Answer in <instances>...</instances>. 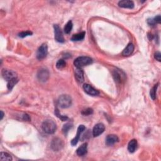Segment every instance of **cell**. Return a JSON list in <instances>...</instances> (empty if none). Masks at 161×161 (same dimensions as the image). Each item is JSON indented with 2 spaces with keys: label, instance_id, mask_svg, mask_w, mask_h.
<instances>
[{
  "label": "cell",
  "instance_id": "cell-1",
  "mask_svg": "<svg viewBox=\"0 0 161 161\" xmlns=\"http://www.w3.org/2000/svg\"><path fill=\"white\" fill-rule=\"evenodd\" d=\"M42 128L46 134H53L57 129V126L53 121L51 120H46L43 122Z\"/></svg>",
  "mask_w": 161,
  "mask_h": 161
},
{
  "label": "cell",
  "instance_id": "cell-2",
  "mask_svg": "<svg viewBox=\"0 0 161 161\" xmlns=\"http://www.w3.org/2000/svg\"><path fill=\"white\" fill-rule=\"evenodd\" d=\"M92 62V59L89 57L87 56H81L74 60V64L76 67L81 68L86 66L89 65Z\"/></svg>",
  "mask_w": 161,
  "mask_h": 161
},
{
  "label": "cell",
  "instance_id": "cell-3",
  "mask_svg": "<svg viewBox=\"0 0 161 161\" xmlns=\"http://www.w3.org/2000/svg\"><path fill=\"white\" fill-rule=\"evenodd\" d=\"M57 104L61 108H67L72 105V98L69 95H61L59 96Z\"/></svg>",
  "mask_w": 161,
  "mask_h": 161
},
{
  "label": "cell",
  "instance_id": "cell-4",
  "mask_svg": "<svg viewBox=\"0 0 161 161\" xmlns=\"http://www.w3.org/2000/svg\"><path fill=\"white\" fill-rule=\"evenodd\" d=\"M48 53V47L46 44H43L39 47L37 52V58L38 60H42L45 59Z\"/></svg>",
  "mask_w": 161,
  "mask_h": 161
},
{
  "label": "cell",
  "instance_id": "cell-5",
  "mask_svg": "<svg viewBox=\"0 0 161 161\" xmlns=\"http://www.w3.org/2000/svg\"><path fill=\"white\" fill-rule=\"evenodd\" d=\"M51 146L53 151L58 152L63 148L64 142L59 138H54L52 140Z\"/></svg>",
  "mask_w": 161,
  "mask_h": 161
},
{
  "label": "cell",
  "instance_id": "cell-6",
  "mask_svg": "<svg viewBox=\"0 0 161 161\" xmlns=\"http://www.w3.org/2000/svg\"><path fill=\"white\" fill-rule=\"evenodd\" d=\"M53 28H54V37L55 40L59 43H64L65 42L64 38L62 34V32L60 29V28L58 25H53Z\"/></svg>",
  "mask_w": 161,
  "mask_h": 161
},
{
  "label": "cell",
  "instance_id": "cell-7",
  "mask_svg": "<svg viewBox=\"0 0 161 161\" xmlns=\"http://www.w3.org/2000/svg\"><path fill=\"white\" fill-rule=\"evenodd\" d=\"M2 76L3 78L7 81H10V80L13 79L14 78L17 77V74L15 72H14L13 71L8 70V69H3L2 70Z\"/></svg>",
  "mask_w": 161,
  "mask_h": 161
},
{
  "label": "cell",
  "instance_id": "cell-8",
  "mask_svg": "<svg viewBox=\"0 0 161 161\" xmlns=\"http://www.w3.org/2000/svg\"><path fill=\"white\" fill-rule=\"evenodd\" d=\"M49 77V72L47 69L42 68L38 71L37 78L41 82H46Z\"/></svg>",
  "mask_w": 161,
  "mask_h": 161
},
{
  "label": "cell",
  "instance_id": "cell-9",
  "mask_svg": "<svg viewBox=\"0 0 161 161\" xmlns=\"http://www.w3.org/2000/svg\"><path fill=\"white\" fill-rule=\"evenodd\" d=\"M113 77L116 83H121L125 80V75L120 70H114L113 72Z\"/></svg>",
  "mask_w": 161,
  "mask_h": 161
},
{
  "label": "cell",
  "instance_id": "cell-10",
  "mask_svg": "<svg viewBox=\"0 0 161 161\" xmlns=\"http://www.w3.org/2000/svg\"><path fill=\"white\" fill-rule=\"evenodd\" d=\"M105 130V125L103 123L96 124L92 130V135L93 137H98L99 135L102 134Z\"/></svg>",
  "mask_w": 161,
  "mask_h": 161
},
{
  "label": "cell",
  "instance_id": "cell-11",
  "mask_svg": "<svg viewBox=\"0 0 161 161\" xmlns=\"http://www.w3.org/2000/svg\"><path fill=\"white\" fill-rule=\"evenodd\" d=\"M83 89L84 91L89 95L95 96L99 95V91L89 84H84L83 85Z\"/></svg>",
  "mask_w": 161,
  "mask_h": 161
},
{
  "label": "cell",
  "instance_id": "cell-12",
  "mask_svg": "<svg viewBox=\"0 0 161 161\" xmlns=\"http://www.w3.org/2000/svg\"><path fill=\"white\" fill-rule=\"evenodd\" d=\"M85 128H86L85 126H84L83 125H81L79 126V127L77 128V134L76 135V137H75L72 140H71V145H72L73 146L76 145L77 144V142L80 138V136H81V134L84 131Z\"/></svg>",
  "mask_w": 161,
  "mask_h": 161
},
{
  "label": "cell",
  "instance_id": "cell-13",
  "mask_svg": "<svg viewBox=\"0 0 161 161\" xmlns=\"http://www.w3.org/2000/svg\"><path fill=\"white\" fill-rule=\"evenodd\" d=\"M119 140V137L115 135H109L107 136L106 138V144L108 146H112L115 143L118 142Z\"/></svg>",
  "mask_w": 161,
  "mask_h": 161
},
{
  "label": "cell",
  "instance_id": "cell-14",
  "mask_svg": "<svg viewBox=\"0 0 161 161\" xmlns=\"http://www.w3.org/2000/svg\"><path fill=\"white\" fill-rule=\"evenodd\" d=\"M119 6L121 8L132 9L134 8V3L130 0H123L119 2Z\"/></svg>",
  "mask_w": 161,
  "mask_h": 161
},
{
  "label": "cell",
  "instance_id": "cell-15",
  "mask_svg": "<svg viewBox=\"0 0 161 161\" xmlns=\"http://www.w3.org/2000/svg\"><path fill=\"white\" fill-rule=\"evenodd\" d=\"M74 73L75 77L76 78L77 81L79 82V83H83L84 81V73L81 68L76 67V69L74 71Z\"/></svg>",
  "mask_w": 161,
  "mask_h": 161
},
{
  "label": "cell",
  "instance_id": "cell-16",
  "mask_svg": "<svg viewBox=\"0 0 161 161\" xmlns=\"http://www.w3.org/2000/svg\"><path fill=\"white\" fill-rule=\"evenodd\" d=\"M87 152H88V144L87 143H84V144H82L76 151L77 154L79 156H85L87 153Z\"/></svg>",
  "mask_w": 161,
  "mask_h": 161
},
{
  "label": "cell",
  "instance_id": "cell-17",
  "mask_svg": "<svg viewBox=\"0 0 161 161\" xmlns=\"http://www.w3.org/2000/svg\"><path fill=\"white\" fill-rule=\"evenodd\" d=\"M137 141L135 139L131 140L128 145V150L130 153H134L137 148Z\"/></svg>",
  "mask_w": 161,
  "mask_h": 161
},
{
  "label": "cell",
  "instance_id": "cell-18",
  "mask_svg": "<svg viewBox=\"0 0 161 161\" xmlns=\"http://www.w3.org/2000/svg\"><path fill=\"white\" fill-rule=\"evenodd\" d=\"M134 51V45L132 44H128L122 52V55L123 56H129Z\"/></svg>",
  "mask_w": 161,
  "mask_h": 161
},
{
  "label": "cell",
  "instance_id": "cell-19",
  "mask_svg": "<svg viewBox=\"0 0 161 161\" xmlns=\"http://www.w3.org/2000/svg\"><path fill=\"white\" fill-rule=\"evenodd\" d=\"M86 33L84 32H81V33H79L77 34H74L73 36L71 37V40L72 41H81L82 40H83L85 37Z\"/></svg>",
  "mask_w": 161,
  "mask_h": 161
},
{
  "label": "cell",
  "instance_id": "cell-20",
  "mask_svg": "<svg viewBox=\"0 0 161 161\" xmlns=\"http://www.w3.org/2000/svg\"><path fill=\"white\" fill-rule=\"evenodd\" d=\"M73 27V24L72 21L69 20L66 23L65 27H64V32H65L66 34H69L70 32H71V30H72Z\"/></svg>",
  "mask_w": 161,
  "mask_h": 161
},
{
  "label": "cell",
  "instance_id": "cell-21",
  "mask_svg": "<svg viewBox=\"0 0 161 161\" xmlns=\"http://www.w3.org/2000/svg\"><path fill=\"white\" fill-rule=\"evenodd\" d=\"M18 82V78H14L13 79L10 80V81L8 82V84H7V87H8L9 90H12L13 88L14 87V86H15V84Z\"/></svg>",
  "mask_w": 161,
  "mask_h": 161
},
{
  "label": "cell",
  "instance_id": "cell-22",
  "mask_svg": "<svg viewBox=\"0 0 161 161\" xmlns=\"http://www.w3.org/2000/svg\"><path fill=\"white\" fill-rule=\"evenodd\" d=\"M72 127H73V124L71 123H67L64 125L63 128H62V132H63L64 134L65 135H67L68 132L69 131V130Z\"/></svg>",
  "mask_w": 161,
  "mask_h": 161
},
{
  "label": "cell",
  "instance_id": "cell-23",
  "mask_svg": "<svg viewBox=\"0 0 161 161\" xmlns=\"http://www.w3.org/2000/svg\"><path fill=\"white\" fill-rule=\"evenodd\" d=\"M1 160H12V157L11 156L10 154H8V153H6V152H1Z\"/></svg>",
  "mask_w": 161,
  "mask_h": 161
},
{
  "label": "cell",
  "instance_id": "cell-24",
  "mask_svg": "<svg viewBox=\"0 0 161 161\" xmlns=\"http://www.w3.org/2000/svg\"><path fill=\"white\" fill-rule=\"evenodd\" d=\"M159 84H156L152 88V89L151 90V92H150V95H151V97L153 100H155L156 98V92L157 88H158Z\"/></svg>",
  "mask_w": 161,
  "mask_h": 161
},
{
  "label": "cell",
  "instance_id": "cell-25",
  "mask_svg": "<svg viewBox=\"0 0 161 161\" xmlns=\"http://www.w3.org/2000/svg\"><path fill=\"white\" fill-rule=\"evenodd\" d=\"M66 62L64 59H60L56 63V67L59 69H61L64 67H66Z\"/></svg>",
  "mask_w": 161,
  "mask_h": 161
},
{
  "label": "cell",
  "instance_id": "cell-26",
  "mask_svg": "<svg viewBox=\"0 0 161 161\" xmlns=\"http://www.w3.org/2000/svg\"><path fill=\"white\" fill-rule=\"evenodd\" d=\"M55 115L59 118V119H60V120H61L62 121H67L68 120V117L67 116H64V115H62V114H60L59 112V110L58 109H55Z\"/></svg>",
  "mask_w": 161,
  "mask_h": 161
},
{
  "label": "cell",
  "instance_id": "cell-27",
  "mask_svg": "<svg viewBox=\"0 0 161 161\" xmlns=\"http://www.w3.org/2000/svg\"><path fill=\"white\" fill-rule=\"evenodd\" d=\"M32 35V32L30 31H25V32H21L18 34V36L20 38H25L30 35Z\"/></svg>",
  "mask_w": 161,
  "mask_h": 161
},
{
  "label": "cell",
  "instance_id": "cell-28",
  "mask_svg": "<svg viewBox=\"0 0 161 161\" xmlns=\"http://www.w3.org/2000/svg\"><path fill=\"white\" fill-rule=\"evenodd\" d=\"M93 113V110H92V108H86V110H84L82 111V114L84 116H88V115H90V114H92Z\"/></svg>",
  "mask_w": 161,
  "mask_h": 161
},
{
  "label": "cell",
  "instance_id": "cell-29",
  "mask_svg": "<svg viewBox=\"0 0 161 161\" xmlns=\"http://www.w3.org/2000/svg\"><path fill=\"white\" fill-rule=\"evenodd\" d=\"M154 57H155V59L157 60H158L159 62H160V60H161V54H160V53L159 52H157L155 53Z\"/></svg>",
  "mask_w": 161,
  "mask_h": 161
},
{
  "label": "cell",
  "instance_id": "cell-30",
  "mask_svg": "<svg viewBox=\"0 0 161 161\" xmlns=\"http://www.w3.org/2000/svg\"><path fill=\"white\" fill-rule=\"evenodd\" d=\"M147 23L149 25L151 26H153L156 25V22L153 18H151V19H148L147 20Z\"/></svg>",
  "mask_w": 161,
  "mask_h": 161
},
{
  "label": "cell",
  "instance_id": "cell-31",
  "mask_svg": "<svg viewBox=\"0 0 161 161\" xmlns=\"http://www.w3.org/2000/svg\"><path fill=\"white\" fill-rule=\"evenodd\" d=\"M153 20H154L156 23H160L161 18L160 15H157V16H156L154 18H153Z\"/></svg>",
  "mask_w": 161,
  "mask_h": 161
},
{
  "label": "cell",
  "instance_id": "cell-32",
  "mask_svg": "<svg viewBox=\"0 0 161 161\" xmlns=\"http://www.w3.org/2000/svg\"><path fill=\"white\" fill-rule=\"evenodd\" d=\"M23 120L25 121H30V118L29 116V115L27 114H23Z\"/></svg>",
  "mask_w": 161,
  "mask_h": 161
},
{
  "label": "cell",
  "instance_id": "cell-33",
  "mask_svg": "<svg viewBox=\"0 0 161 161\" xmlns=\"http://www.w3.org/2000/svg\"><path fill=\"white\" fill-rule=\"evenodd\" d=\"M3 117H4V113H3V111H1V119H1V120H3Z\"/></svg>",
  "mask_w": 161,
  "mask_h": 161
}]
</instances>
